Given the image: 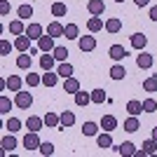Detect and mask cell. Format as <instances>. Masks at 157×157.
Segmentation results:
<instances>
[{
  "mask_svg": "<svg viewBox=\"0 0 157 157\" xmlns=\"http://www.w3.org/2000/svg\"><path fill=\"white\" fill-rule=\"evenodd\" d=\"M14 103H17V108H21V110H28L33 105V94L31 92H17Z\"/></svg>",
  "mask_w": 157,
  "mask_h": 157,
  "instance_id": "1",
  "label": "cell"
},
{
  "mask_svg": "<svg viewBox=\"0 0 157 157\" xmlns=\"http://www.w3.org/2000/svg\"><path fill=\"white\" fill-rule=\"evenodd\" d=\"M78 47H80V52H94L96 49V38L94 35H80Z\"/></svg>",
  "mask_w": 157,
  "mask_h": 157,
  "instance_id": "2",
  "label": "cell"
},
{
  "mask_svg": "<svg viewBox=\"0 0 157 157\" xmlns=\"http://www.w3.org/2000/svg\"><path fill=\"white\" fill-rule=\"evenodd\" d=\"M40 136H38V131H28L26 136H24V148L26 150H40Z\"/></svg>",
  "mask_w": 157,
  "mask_h": 157,
  "instance_id": "3",
  "label": "cell"
},
{
  "mask_svg": "<svg viewBox=\"0 0 157 157\" xmlns=\"http://www.w3.org/2000/svg\"><path fill=\"white\" fill-rule=\"evenodd\" d=\"M33 66V54L31 52H21L19 56H17V68H21V71H31Z\"/></svg>",
  "mask_w": 157,
  "mask_h": 157,
  "instance_id": "4",
  "label": "cell"
},
{
  "mask_svg": "<svg viewBox=\"0 0 157 157\" xmlns=\"http://www.w3.org/2000/svg\"><path fill=\"white\" fill-rule=\"evenodd\" d=\"M87 10H89L92 17H103L105 5H103V0H89V2H87Z\"/></svg>",
  "mask_w": 157,
  "mask_h": 157,
  "instance_id": "5",
  "label": "cell"
},
{
  "mask_svg": "<svg viewBox=\"0 0 157 157\" xmlns=\"http://www.w3.org/2000/svg\"><path fill=\"white\" fill-rule=\"evenodd\" d=\"M38 47H40V52H54V35H49V33H45L42 38L38 40Z\"/></svg>",
  "mask_w": 157,
  "mask_h": 157,
  "instance_id": "6",
  "label": "cell"
},
{
  "mask_svg": "<svg viewBox=\"0 0 157 157\" xmlns=\"http://www.w3.org/2000/svg\"><path fill=\"white\" fill-rule=\"evenodd\" d=\"M63 92L75 96V94L80 92V80H78V78H73V75H71V78H66V80H63Z\"/></svg>",
  "mask_w": 157,
  "mask_h": 157,
  "instance_id": "7",
  "label": "cell"
},
{
  "mask_svg": "<svg viewBox=\"0 0 157 157\" xmlns=\"http://www.w3.org/2000/svg\"><path fill=\"white\" fill-rule=\"evenodd\" d=\"M42 127H45V117L28 115V120H26V129H28V131H40Z\"/></svg>",
  "mask_w": 157,
  "mask_h": 157,
  "instance_id": "8",
  "label": "cell"
},
{
  "mask_svg": "<svg viewBox=\"0 0 157 157\" xmlns=\"http://www.w3.org/2000/svg\"><path fill=\"white\" fill-rule=\"evenodd\" d=\"M54 63H56V59H54L52 52H42L40 54V68H42V71H52Z\"/></svg>",
  "mask_w": 157,
  "mask_h": 157,
  "instance_id": "9",
  "label": "cell"
},
{
  "mask_svg": "<svg viewBox=\"0 0 157 157\" xmlns=\"http://www.w3.org/2000/svg\"><path fill=\"white\" fill-rule=\"evenodd\" d=\"M47 33L54 35V38H63L66 35V26L61 21H52V24H47Z\"/></svg>",
  "mask_w": 157,
  "mask_h": 157,
  "instance_id": "10",
  "label": "cell"
},
{
  "mask_svg": "<svg viewBox=\"0 0 157 157\" xmlns=\"http://www.w3.org/2000/svg\"><path fill=\"white\" fill-rule=\"evenodd\" d=\"M152 63H155V59H152V54H145V52H141V54L136 56V66H138V68H143V71L152 68Z\"/></svg>",
  "mask_w": 157,
  "mask_h": 157,
  "instance_id": "11",
  "label": "cell"
},
{
  "mask_svg": "<svg viewBox=\"0 0 157 157\" xmlns=\"http://www.w3.org/2000/svg\"><path fill=\"white\" fill-rule=\"evenodd\" d=\"M145 45H148V38H145L143 33H134V35H131V47H134L136 52H143Z\"/></svg>",
  "mask_w": 157,
  "mask_h": 157,
  "instance_id": "12",
  "label": "cell"
},
{
  "mask_svg": "<svg viewBox=\"0 0 157 157\" xmlns=\"http://www.w3.org/2000/svg\"><path fill=\"white\" fill-rule=\"evenodd\" d=\"M14 49H17V52H28V49H31V38H28L26 33H24V35H17Z\"/></svg>",
  "mask_w": 157,
  "mask_h": 157,
  "instance_id": "13",
  "label": "cell"
},
{
  "mask_svg": "<svg viewBox=\"0 0 157 157\" xmlns=\"http://www.w3.org/2000/svg\"><path fill=\"white\" fill-rule=\"evenodd\" d=\"M26 35H28L31 40H35V42H38V40L45 35V31H42V26H40V24H28V26H26Z\"/></svg>",
  "mask_w": 157,
  "mask_h": 157,
  "instance_id": "14",
  "label": "cell"
},
{
  "mask_svg": "<svg viewBox=\"0 0 157 157\" xmlns=\"http://www.w3.org/2000/svg\"><path fill=\"white\" fill-rule=\"evenodd\" d=\"M115 150H117V155H122V157H134V152H136V145L131 143V141H124V143H120Z\"/></svg>",
  "mask_w": 157,
  "mask_h": 157,
  "instance_id": "15",
  "label": "cell"
},
{
  "mask_svg": "<svg viewBox=\"0 0 157 157\" xmlns=\"http://www.w3.org/2000/svg\"><path fill=\"white\" fill-rule=\"evenodd\" d=\"M98 124H101L103 131H113V129H117V117H115V115H103Z\"/></svg>",
  "mask_w": 157,
  "mask_h": 157,
  "instance_id": "16",
  "label": "cell"
},
{
  "mask_svg": "<svg viewBox=\"0 0 157 157\" xmlns=\"http://www.w3.org/2000/svg\"><path fill=\"white\" fill-rule=\"evenodd\" d=\"M96 145L98 148H113V136H110V131H101V134H96Z\"/></svg>",
  "mask_w": 157,
  "mask_h": 157,
  "instance_id": "17",
  "label": "cell"
},
{
  "mask_svg": "<svg viewBox=\"0 0 157 157\" xmlns=\"http://www.w3.org/2000/svg\"><path fill=\"white\" fill-rule=\"evenodd\" d=\"M0 145H2V152H12L14 148H17V138H14V134H12V131H10L7 136H2Z\"/></svg>",
  "mask_w": 157,
  "mask_h": 157,
  "instance_id": "18",
  "label": "cell"
},
{
  "mask_svg": "<svg viewBox=\"0 0 157 157\" xmlns=\"http://www.w3.org/2000/svg\"><path fill=\"white\" fill-rule=\"evenodd\" d=\"M124 131H129V134H134V131L141 129V122H138V115H129V117L124 120Z\"/></svg>",
  "mask_w": 157,
  "mask_h": 157,
  "instance_id": "19",
  "label": "cell"
},
{
  "mask_svg": "<svg viewBox=\"0 0 157 157\" xmlns=\"http://www.w3.org/2000/svg\"><path fill=\"white\" fill-rule=\"evenodd\" d=\"M105 31L110 33V35L120 33V31H122V19H117V17H110V19L105 21Z\"/></svg>",
  "mask_w": 157,
  "mask_h": 157,
  "instance_id": "20",
  "label": "cell"
},
{
  "mask_svg": "<svg viewBox=\"0 0 157 157\" xmlns=\"http://www.w3.org/2000/svg\"><path fill=\"white\" fill-rule=\"evenodd\" d=\"M92 103V92H82L80 89L78 94H75V105L78 108H85V105H89Z\"/></svg>",
  "mask_w": 157,
  "mask_h": 157,
  "instance_id": "21",
  "label": "cell"
},
{
  "mask_svg": "<svg viewBox=\"0 0 157 157\" xmlns=\"http://www.w3.org/2000/svg\"><path fill=\"white\" fill-rule=\"evenodd\" d=\"M108 54H110L113 61H122L127 56V49L122 45H110V49H108Z\"/></svg>",
  "mask_w": 157,
  "mask_h": 157,
  "instance_id": "22",
  "label": "cell"
},
{
  "mask_svg": "<svg viewBox=\"0 0 157 157\" xmlns=\"http://www.w3.org/2000/svg\"><path fill=\"white\" fill-rule=\"evenodd\" d=\"M45 127H49V129L61 127V115H56V113H52V110H47V115H45Z\"/></svg>",
  "mask_w": 157,
  "mask_h": 157,
  "instance_id": "23",
  "label": "cell"
},
{
  "mask_svg": "<svg viewBox=\"0 0 157 157\" xmlns=\"http://www.w3.org/2000/svg\"><path fill=\"white\" fill-rule=\"evenodd\" d=\"M56 82H59V73H56V71H45V75H42V85H45V87H56Z\"/></svg>",
  "mask_w": 157,
  "mask_h": 157,
  "instance_id": "24",
  "label": "cell"
},
{
  "mask_svg": "<svg viewBox=\"0 0 157 157\" xmlns=\"http://www.w3.org/2000/svg\"><path fill=\"white\" fill-rule=\"evenodd\" d=\"M56 73H59V78H63V80H66V78H71L73 73H75V68H73L68 61H61V63L56 66Z\"/></svg>",
  "mask_w": 157,
  "mask_h": 157,
  "instance_id": "25",
  "label": "cell"
},
{
  "mask_svg": "<svg viewBox=\"0 0 157 157\" xmlns=\"http://www.w3.org/2000/svg\"><path fill=\"white\" fill-rule=\"evenodd\" d=\"M87 28H89V33H98V31H103V28H105V24H103L101 17H92V19L87 21Z\"/></svg>",
  "mask_w": 157,
  "mask_h": 157,
  "instance_id": "26",
  "label": "cell"
},
{
  "mask_svg": "<svg viewBox=\"0 0 157 157\" xmlns=\"http://www.w3.org/2000/svg\"><path fill=\"white\" fill-rule=\"evenodd\" d=\"M10 33H12V35H24V33H26L24 19H14V21H10Z\"/></svg>",
  "mask_w": 157,
  "mask_h": 157,
  "instance_id": "27",
  "label": "cell"
},
{
  "mask_svg": "<svg viewBox=\"0 0 157 157\" xmlns=\"http://www.w3.org/2000/svg\"><path fill=\"white\" fill-rule=\"evenodd\" d=\"M21 85H24V80H21L19 75H10V78H7V89H10V92H21Z\"/></svg>",
  "mask_w": 157,
  "mask_h": 157,
  "instance_id": "28",
  "label": "cell"
},
{
  "mask_svg": "<svg viewBox=\"0 0 157 157\" xmlns=\"http://www.w3.org/2000/svg\"><path fill=\"white\" fill-rule=\"evenodd\" d=\"M127 113H129V115H141V113H143V101L131 98L129 103H127Z\"/></svg>",
  "mask_w": 157,
  "mask_h": 157,
  "instance_id": "29",
  "label": "cell"
},
{
  "mask_svg": "<svg viewBox=\"0 0 157 157\" xmlns=\"http://www.w3.org/2000/svg\"><path fill=\"white\" fill-rule=\"evenodd\" d=\"M66 40H78L80 38V28H78V24H66V35H63Z\"/></svg>",
  "mask_w": 157,
  "mask_h": 157,
  "instance_id": "30",
  "label": "cell"
},
{
  "mask_svg": "<svg viewBox=\"0 0 157 157\" xmlns=\"http://www.w3.org/2000/svg\"><path fill=\"white\" fill-rule=\"evenodd\" d=\"M73 124H75V113L73 110H63L61 113V127L66 129V127H73Z\"/></svg>",
  "mask_w": 157,
  "mask_h": 157,
  "instance_id": "31",
  "label": "cell"
},
{
  "mask_svg": "<svg viewBox=\"0 0 157 157\" xmlns=\"http://www.w3.org/2000/svg\"><path fill=\"white\" fill-rule=\"evenodd\" d=\"M124 75H127L124 66L115 63V66H113V68H110V80H124Z\"/></svg>",
  "mask_w": 157,
  "mask_h": 157,
  "instance_id": "32",
  "label": "cell"
},
{
  "mask_svg": "<svg viewBox=\"0 0 157 157\" xmlns=\"http://www.w3.org/2000/svg\"><path fill=\"white\" fill-rule=\"evenodd\" d=\"M21 124H24V122H21L19 117H10V120L5 122V129H7V131H12V134H17V131L21 129Z\"/></svg>",
  "mask_w": 157,
  "mask_h": 157,
  "instance_id": "33",
  "label": "cell"
},
{
  "mask_svg": "<svg viewBox=\"0 0 157 157\" xmlns=\"http://www.w3.org/2000/svg\"><path fill=\"white\" fill-rule=\"evenodd\" d=\"M98 127L101 124H96V122H85V124H82V134H85V136H96Z\"/></svg>",
  "mask_w": 157,
  "mask_h": 157,
  "instance_id": "34",
  "label": "cell"
},
{
  "mask_svg": "<svg viewBox=\"0 0 157 157\" xmlns=\"http://www.w3.org/2000/svg\"><path fill=\"white\" fill-rule=\"evenodd\" d=\"M105 101H108V94L103 92V89H94L92 92V103H105Z\"/></svg>",
  "mask_w": 157,
  "mask_h": 157,
  "instance_id": "35",
  "label": "cell"
},
{
  "mask_svg": "<svg viewBox=\"0 0 157 157\" xmlns=\"http://www.w3.org/2000/svg\"><path fill=\"white\" fill-rule=\"evenodd\" d=\"M17 14H19V19H24V21H28L33 17V7L31 5H19V10H17Z\"/></svg>",
  "mask_w": 157,
  "mask_h": 157,
  "instance_id": "36",
  "label": "cell"
},
{
  "mask_svg": "<svg viewBox=\"0 0 157 157\" xmlns=\"http://www.w3.org/2000/svg\"><path fill=\"white\" fill-rule=\"evenodd\" d=\"M143 89L145 92H157V75H152V78H145L143 80Z\"/></svg>",
  "mask_w": 157,
  "mask_h": 157,
  "instance_id": "37",
  "label": "cell"
},
{
  "mask_svg": "<svg viewBox=\"0 0 157 157\" xmlns=\"http://www.w3.org/2000/svg\"><path fill=\"white\" fill-rule=\"evenodd\" d=\"M26 85H28V87L42 85V75H38V73H28V75H26Z\"/></svg>",
  "mask_w": 157,
  "mask_h": 157,
  "instance_id": "38",
  "label": "cell"
},
{
  "mask_svg": "<svg viewBox=\"0 0 157 157\" xmlns=\"http://www.w3.org/2000/svg\"><path fill=\"white\" fill-rule=\"evenodd\" d=\"M66 12H68L66 2H54V5H52V14H54V17H66Z\"/></svg>",
  "mask_w": 157,
  "mask_h": 157,
  "instance_id": "39",
  "label": "cell"
},
{
  "mask_svg": "<svg viewBox=\"0 0 157 157\" xmlns=\"http://www.w3.org/2000/svg\"><path fill=\"white\" fill-rule=\"evenodd\" d=\"M12 105H17V103H12L7 96H0V113H2V115H7V113L12 110Z\"/></svg>",
  "mask_w": 157,
  "mask_h": 157,
  "instance_id": "40",
  "label": "cell"
},
{
  "mask_svg": "<svg viewBox=\"0 0 157 157\" xmlns=\"http://www.w3.org/2000/svg\"><path fill=\"white\" fill-rule=\"evenodd\" d=\"M52 54H54V59L59 61V63L68 59V49H66V47H54V52H52Z\"/></svg>",
  "mask_w": 157,
  "mask_h": 157,
  "instance_id": "41",
  "label": "cell"
},
{
  "mask_svg": "<svg viewBox=\"0 0 157 157\" xmlns=\"http://www.w3.org/2000/svg\"><path fill=\"white\" fill-rule=\"evenodd\" d=\"M141 148H143L148 155H155V152H157V141H155V138H148V141H145Z\"/></svg>",
  "mask_w": 157,
  "mask_h": 157,
  "instance_id": "42",
  "label": "cell"
},
{
  "mask_svg": "<svg viewBox=\"0 0 157 157\" xmlns=\"http://www.w3.org/2000/svg\"><path fill=\"white\" fill-rule=\"evenodd\" d=\"M157 110V98H145L143 101V113H155Z\"/></svg>",
  "mask_w": 157,
  "mask_h": 157,
  "instance_id": "43",
  "label": "cell"
},
{
  "mask_svg": "<svg viewBox=\"0 0 157 157\" xmlns=\"http://www.w3.org/2000/svg\"><path fill=\"white\" fill-rule=\"evenodd\" d=\"M40 155H45V157L54 155V145L49 143V141H45V143H40Z\"/></svg>",
  "mask_w": 157,
  "mask_h": 157,
  "instance_id": "44",
  "label": "cell"
},
{
  "mask_svg": "<svg viewBox=\"0 0 157 157\" xmlns=\"http://www.w3.org/2000/svg\"><path fill=\"white\" fill-rule=\"evenodd\" d=\"M12 49H14V45L10 42V40H0V54H2V56H7Z\"/></svg>",
  "mask_w": 157,
  "mask_h": 157,
  "instance_id": "45",
  "label": "cell"
},
{
  "mask_svg": "<svg viewBox=\"0 0 157 157\" xmlns=\"http://www.w3.org/2000/svg\"><path fill=\"white\" fill-rule=\"evenodd\" d=\"M10 10H12V5H10L7 0H0V14L5 17V14H10Z\"/></svg>",
  "mask_w": 157,
  "mask_h": 157,
  "instance_id": "46",
  "label": "cell"
},
{
  "mask_svg": "<svg viewBox=\"0 0 157 157\" xmlns=\"http://www.w3.org/2000/svg\"><path fill=\"white\" fill-rule=\"evenodd\" d=\"M150 19H152V21H157V5H152V7H150Z\"/></svg>",
  "mask_w": 157,
  "mask_h": 157,
  "instance_id": "47",
  "label": "cell"
},
{
  "mask_svg": "<svg viewBox=\"0 0 157 157\" xmlns=\"http://www.w3.org/2000/svg\"><path fill=\"white\" fill-rule=\"evenodd\" d=\"M134 2H136V7H148L150 5V0H134Z\"/></svg>",
  "mask_w": 157,
  "mask_h": 157,
  "instance_id": "48",
  "label": "cell"
},
{
  "mask_svg": "<svg viewBox=\"0 0 157 157\" xmlns=\"http://www.w3.org/2000/svg\"><path fill=\"white\" fill-rule=\"evenodd\" d=\"M152 138H155V141H157V127H155V129H152Z\"/></svg>",
  "mask_w": 157,
  "mask_h": 157,
  "instance_id": "49",
  "label": "cell"
},
{
  "mask_svg": "<svg viewBox=\"0 0 157 157\" xmlns=\"http://www.w3.org/2000/svg\"><path fill=\"white\" fill-rule=\"evenodd\" d=\"M115 2H124V0H115Z\"/></svg>",
  "mask_w": 157,
  "mask_h": 157,
  "instance_id": "50",
  "label": "cell"
}]
</instances>
